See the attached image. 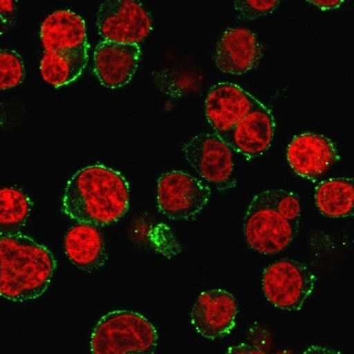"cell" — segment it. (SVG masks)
Instances as JSON below:
<instances>
[{
	"label": "cell",
	"mask_w": 354,
	"mask_h": 354,
	"mask_svg": "<svg viewBox=\"0 0 354 354\" xmlns=\"http://www.w3.org/2000/svg\"><path fill=\"white\" fill-rule=\"evenodd\" d=\"M277 0H237L234 2L238 17L243 21H254L272 14L279 8Z\"/></svg>",
	"instance_id": "44dd1931"
},
{
	"label": "cell",
	"mask_w": 354,
	"mask_h": 354,
	"mask_svg": "<svg viewBox=\"0 0 354 354\" xmlns=\"http://www.w3.org/2000/svg\"><path fill=\"white\" fill-rule=\"evenodd\" d=\"M185 158L207 183L221 191L235 185L232 180L234 160L232 149L217 135H196L183 146Z\"/></svg>",
	"instance_id": "ba28073f"
},
{
	"label": "cell",
	"mask_w": 354,
	"mask_h": 354,
	"mask_svg": "<svg viewBox=\"0 0 354 354\" xmlns=\"http://www.w3.org/2000/svg\"><path fill=\"white\" fill-rule=\"evenodd\" d=\"M262 55L257 35L243 28H228L218 41L215 63L224 73L241 75L257 68Z\"/></svg>",
	"instance_id": "4fadbf2b"
},
{
	"label": "cell",
	"mask_w": 354,
	"mask_h": 354,
	"mask_svg": "<svg viewBox=\"0 0 354 354\" xmlns=\"http://www.w3.org/2000/svg\"><path fill=\"white\" fill-rule=\"evenodd\" d=\"M41 40L46 52L86 53L89 45L82 17L71 10H57L41 24Z\"/></svg>",
	"instance_id": "9a60e30c"
},
{
	"label": "cell",
	"mask_w": 354,
	"mask_h": 354,
	"mask_svg": "<svg viewBox=\"0 0 354 354\" xmlns=\"http://www.w3.org/2000/svg\"><path fill=\"white\" fill-rule=\"evenodd\" d=\"M274 131L272 111L261 104L247 113L222 140L232 150L252 159L270 149Z\"/></svg>",
	"instance_id": "7c38bea8"
},
{
	"label": "cell",
	"mask_w": 354,
	"mask_h": 354,
	"mask_svg": "<svg viewBox=\"0 0 354 354\" xmlns=\"http://www.w3.org/2000/svg\"><path fill=\"white\" fill-rule=\"evenodd\" d=\"M237 301L225 290L202 292L192 307V324L207 339L215 340L231 333L236 326Z\"/></svg>",
	"instance_id": "30bf717a"
},
{
	"label": "cell",
	"mask_w": 354,
	"mask_h": 354,
	"mask_svg": "<svg viewBox=\"0 0 354 354\" xmlns=\"http://www.w3.org/2000/svg\"><path fill=\"white\" fill-rule=\"evenodd\" d=\"M141 57L140 46L102 41L95 52V73L108 88H121L132 80Z\"/></svg>",
	"instance_id": "5bb4252c"
},
{
	"label": "cell",
	"mask_w": 354,
	"mask_h": 354,
	"mask_svg": "<svg viewBox=\"0 0 354 354\" xmlns=\"http://www.w3.org/2000/svg\"><path fill=\"white\" fill-rule=\"evenodd\" d=\"M65 253L74 266L87 272L100 270L108 259L104 238L89 225L70 229L65 237Z\"/></svg>",
	"instance_id": "2e32d148"
},
{
	"label": "cell",
	"mask_w": 354,
	"mask_h": 354,
	"mask_svg": "<svg viewBox=\"0 0 354 354\" xmlns=\"http://www.w3.org/2000/svg\"><path fill=\"white\" fill-rule=\"evenodd\" d=\"M17 17V2L0 0V35L6 34L14 28Z\"/></svg>",
	"instance_id": "7402d4cb"
},
{
	"label": "cell",
	"mask_w": 354,
	"mask_h": 354,
	"mask_svg": "<svg viewBox=\"0 0 354 354\" xmlns=\"http://www.w3.org/2000/svg\"><path fill=\"white\" fill-rule=\"evenodd\" d=\"M315 202L325 217H351L354 209L353 179L337 177L322 181L315 191Z\"/></svg>",
	"instance_id": "e0dca14e"
},
{
	"label": "cell",
	"mask_w": 354,
	"mask_h": 354,
	"mask_svg": "<svg viewBox=\"0 0 354 354\" xmlns=\"http://www.w3.org/2000/svg\"><path fill=\"white\" fill-rule=\"evenodd\" d=\"M254 96L233 83H218L212 87L205 100L207 121L221 139L247 113L261 106Z\"/></svg>",
	"instance_id": "9c48e42d"
},
{
	"label": "cell",
	"mask_w": 354,
	"mask_h": 354,
	"mask_svg": "<svg viewBox=\"0 0 354 354\" xmlns=\"http://www.w3.org/2000/svg\"><path fill=\"white\" fill-rule=\"evenodd\" d=\"M301 200L294 192L270 189L253 198L244 218L247 244L264 255L285 250L298 235Z\"/></svg>",
	"instance_id": "3957f363"
},
{
	"label": "cell",
	"mask_w": 354,
	"mask_h": 354,
	"mask_svg": "<svg viewBox=\"0 0 354 354\" xmlns=\"http://www.w3.org/2000/svg\"><path fill=\"white\" fill-rule=\"evenodd\" d=\"M277 354H292V353H290V351H281V353H279Z\"/></svg>",
	"instance_id": "484cf974"
},
{
	"label": "cell",
	"mask_w": 354,
	"mask_h": 354,
	"mask_svg": "<svg viewBox=\"0 0 354 354\" xmlns=\"http://www.w3.org/2000/svg\"><path fill=\"white\" fill-rule=\"evenodd\" d=\"M25 76L21 55L14 50H0V91L17 87L24 82Z\"/></svg>",
	"instance_id": "ffe728a7"
},
{
	"label": "cell",
	"mask_w": 354,
	"mask_h": 354,
	"mask_svg": "<svg viewBox=\"0 0 354 354\" xmlns=\"http://www.w3.org/2000/svg\"><path fill=\"white\" fill-rule=\"evenodd\" d=\"M343 0H310L308 3L313 4L317 8L322 10H335L342 6Z\"/></svg>",
	"instance_id": "cb8c5ba5"
},
{
	"label": "cell",
	"mask_w": 354,
	"mask_h": 354,
	"mask_svg": "<svg viewBox=\"0 0 354 354\" xmlns=\"http://www.w3.org/2000/svg\"><path fill=\"white\" fill-rule=\"evenodd\" d=\"M316 275L306 264L292 259L279 260L266 268L262 288L275 308L299 311L313 292Z\"/></svg>",
	"instance_id": "5b68a950"
},
{
	"label": "cell",
	"mask_w": 354,
	"mask_h": 354,
	"mask_svg": "<svg viewBox=\"0 0 354 354\" xmlns=\"http://www.w3.org/2000/svg\"><path fill=\"white\" fill-rule=\"evenodd\" d=\"M88 63L86 53H58L46 52L41 61V74L46 82L54 87L75 82Z\"/></svg>",
	"instance_id": "ac0fdd59"
},
{
	"label": "cell",
	"mask_w": 354,
	"mask_h": 354,
	"mask_svg": "<svg viewBox=\"0 0 354 354\" xmlns=\"http://www.w3.org/2000/svg\"><path fill=\"white\" fill-rule=\"evenodd\" d=\"M225 354H268L266 351L259 348L257 346H252L250 344H246V343H242V344L236 345V346H232Z\"/></svg>",
	"instance_id": "603a6c76"
},
{
	"label": "cell",
	"mask_w": 354,
	"mask_h": 354,
	"mask_svg": "<svg viewBox=\"0 0 354 354\" xmlns=\"http://www.w3.org/2000/svg\"><path fill=\"white\" fill-rule=\"evenodd\" d=\"M158 333L143 315L113 311L104 315L93 329V354H155Z\"/></svg>",
	"instance_id": "277c9868"
},
{
	"label": "cell",
	"mask_w": 354,
	"mask_h": 354,
	"mask_svg": "<svg viewBox=\"0 0 354 354\" xmlns=\"http://www.w3.org/2000/svg\"><path fill=\"white\" fill-rule=\"evenodd\" d=\"M130 205V187L120 172L96 164L70 178L62 209L72 220L89 226H106L123 218Z\"/></svg>",
	"instance_id": "6da1fadb"
},
{
	"label": "cell",
	"mask_w": 354,
	"mask_h": 354,
	"mask_svg": "<svg viewBox=\"0 0 354 354\" xmlns=\"http://www.w3.org/2000/svg\"><path fill=\"white\" fill-rule=\"evenodd\" d=\"M56 260L47 247L19 233L0 237V296L25 301L49 288Z\"/></svg>",
	"instance_id": "7a4b0ae2"
},
{
	"label": "cell",
	"mask_w": 354,
	"mask_h": 354,
	"mask_svg": "<svg viewBox=\"0 0 354 354\" xmlns=\"http://www.w3.org/2000/svg\"><path fill=\"white\" fill-rule=\"evenodd\" d=\"M286 158L299 176L314 180L324 174L340 157L331 140L323 135L305 133L292 140Z\"/></svg>",
	"instance_id": "8fae6325"
},
{
	"label": "cell",
	"mask_w": 354,
	"mask_h": 354,
	"mask_svg": "<svg viewBox=\"0 0 354 354\" xmlns=\"http://www.w3.org/2000/svg\"><path fill=\"white\" fill-rule=\"evenodd\" d=\"M303 354H343L340 351H334V349L327 348L323 346H311L307 349Z\"/></svg>",
	"instance_id": "d4e9b609"
},
{
	"label": "cell",
	"mask_w": 354,
	"mask_h": 354,
	"mask_svg": "<svg viewBox=\"0 0 354 354\" xmlns=\"http://www.w3.org/2000/svg\"><path fill=\"white\" fill-rule=\"evenodd\" d=\"M32 202L27 194L15 187L0 189V235L19 234L27 224Z\"/></svg>",
	"instance_id": "d6986e66"
},
{
	"label": "cell",
	"mask_w": 354,
	"mask_h": 354,
	"mask_svg": "<svg viewBox=\"0 0 354 354\" xmlns=\"http://www.w3.org/2000/svg\"><path fill=\"white\" fill-rule=\"evenodd\" d=\"M211 189L191 174L167 172L157 183V204L160 213L170 220H192L209 203Z\"/></svg>",
	"instance_id": "8992f818"
},
{
	"label": "cell",
	"mask_w": 354,
	"mask_h": 354,
	"mask_svg": "<svg viewBox=\"0 0 354 354\" xmlns=\"http://www.w3.org/2000/svg\"><path fill=\"white\" fill-rule=\"evenodd\" d=\"M98 32L104 41L139 45L152 30L153 21L141 2L106 0L96 15Z\"/></svg>",
	"instance_id": "52a82bcc"
}]
</instances>
